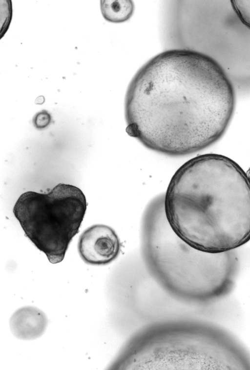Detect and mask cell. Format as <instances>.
Masks as SVG:
<instances>
[{
    "label": "cell",
    "instance_id": "obj_1",
    "mask_svg": "<svg viewBox=\"0 0 250 370\" xmlns=\"http://www.w3.org/2000/svg\"><path fill=\"white\" fill-rule=\"evenodd\" d=\"M235 99L230 80L213 58L188 48L166 50L143 66L128 86L126 131L157 153L190 155L222 137Z\"/></svg>",
    "mask_w": 250,
    "mask_h": 370
},
{
    "label": "cell",
    "instance_id": "obj_3",
    "mask_svg": "<svg viewBox=\"0 0 250 370\" xmlns=\"http://www.w3.org/2000/svg\"><path fill=\"white\" fill-rule=\"evenodd\" d=\"M141 240L143 257L149 270L167 285L192 288L208 297L221 294L230 285L236 267L235 252H203L180 238L166 218L164 194L146 206Z\"/></svg>",
    "mask_w": 250,
    "mask_h": 370
},
{
    "label": "cell",
    "instance_id": "obj_10",
    "mask_svg": "<svg viewBox=\"0 0 250 370\" xmlns=\"http://www.w3.org/2000/svg\"><path fill=\"white\" fill-rule=\"evenodd\" d=\"M44 102V98L43 96L38 97L35 100V103L37 104H42Z\"/></svg>",
    "mask_w": 250,
    "mask_h": 370
},
{
    "label": "cell",
    "instance_id": "obj_7",
    "mask_svg": "<svg viewBox=\"0 0 250 370\" xmlns=\"http://www.w3.org/2000/svg\"><path fill=\"white\" fill-rule=\"evenodd\" d=\"M100 7L104 18L112 23L127 21L134 9V3L130 0H101Z\"/></svg>",
    "mask_w": 250,
    "mask_h": 370
},
{
    "label": "cell",
    "instance_id": "obj_4",
    "mask_svg": "<svg viewBox=\"0 0 250 370\" xmlns=\"http://www.w3.org/2000/svg\"><path fill=\"white\" fill-rule=\"evenodd\" d=\"M86 206L80 188L59 184L48 194H22L13 213L26 236L50 262L56 264L63 259L70 242L78 232Z\"/></svg>",
    "mask_w": 250,
    "mask_h": 370
},
{
    "label": "cell",
    "instance_id": "obj_5",
    "mask_svg": "<svg viewBox=\"0 0 250 370\" xmlns=\"http://www.w3.org/2000/svg\"><path fill=\"white\" fill-rule=\"evenodd\" d=\"M78 249L85 263L103 265L110 263L118 257L121 243L112 228L103 224L94 225L81 235Z\"/></svg>",
    "mask_w": 250,
    "mask_h": 370
},
{
    "label": "cell",
    "instance_id": "obj_8",
    "mask_svg": "<svg viewBox=\"0 0 250 370\" xmlns=\"http://www.w3.org/2000/svg\"><path fill=\"white\" fill-rule=\"evenodd\" d=\"M231 6L241 22L250 29V0H230Z\"/></svg>",
    "mask_w": 250,
    "mask_h": 370
},
{
    "label": "cell",
    "instance_id": "obj_2",
    "mask_svg": "<svg viewBox=\"0 0 250 370\" xmlns=\"http://www.w3.org/2000/svg\"><path fill=\"white\" fill-rule=\"evenodd\" d=\"M164 209L175 233L200 251L234 250L250 240V180L224 155H200L180 166L164 194Z\"/></svg>",
    "mask_w": 250,
    "mask_h": 370
},
{
    "label": "cell",
    "instance_id": "obj_6",
    "mask_svg": "<svg viewBox=\"0 0 250 370\" xmlns=\"http://www.w3.org/2000/svg\"><path fill=\"white\" fill-rule=\"evenodd\" d=\"M45 313L39 308L26 306L17 310L9 321L10 329L17 338L31 340L40 337L47 325Z\"/></svg>",
    "mask_w": 250,
    "mask_h": 370
},
{
    "label": "cell",
    "instance_id": "obj_9",
    "mask_svg": "<svg viewBox=\"0 0 250 370\" xmlns=\"http://www.w3.org/2000/svg\"><path fill=\"white\" fill-rule=\"evenodd\" d=\"M51 121L50 114L45 110L37 113L33 119L34 125L39 129H43L48 126Z\"/></svg>",
    "mask_w": 250,
    "mask_h": 370
}]
</instances>
